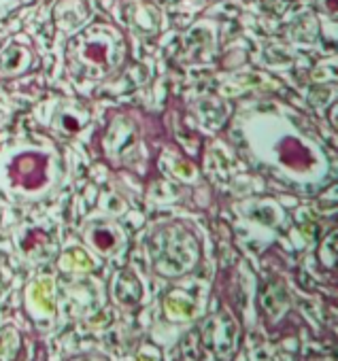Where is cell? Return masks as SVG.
Instances as JSON below:
<instances>
[{
	"instance_id": "cell-4",
	"label": "cell",
	"mask_w": 338,
	"mask_h": 361,
	"mask_svg": "<svg viewBox=\"0 0 338 361\" xmlns=\"http://www.w3.org/2000/svg\"><path fill=\"white\" fill-rule=\"evenodd\" d=\"M102 153L113 166L130 168L145 157V147L136 119L126 113H115L102 134Z\"/></svg>"
},
{
	"instance_id": "cell-5",
	"label": "cell",
	"mask_w": 338,
	"mask_h": 361,
	"mask_svg": "<svg viewBox=\"0 0 338 361\" xmlns=\"http://www.w3.org/2000/svg\"><path fill=\"white\" fill-rule=\"evenodd\" d=\"M35 66V51L20 41H11L0 49V79L11 81L18 79Z\"/></svg>"
},
{
	"instance_id": "cell-8",
	"label": "cell",
	"mask_w": 338,
	"mask_h": 361,
	"mask_svg": "<svg viewBox=\"0 0 338 361\" xmlns=\"http://www.w3.org/2000/svg\"><path fill=\"white\" fill-rule=\"evenodd\" d=\"M39 0H0V24L9 22L16 13H20L26 7H32Z\"/></svg>"
},
{
	"instance_id": "cell-6",
	"label": "cell",
	"mask_w": 338,
	"mask_h": 361,
	"mask_svg": "<svg viewBox=\"0 0 338 361\" xmlns=\"http://www.w3.org/2000/svg\"><path fill=\"white\" fill-rule=\"evenodd\" d=\"M90 123V109L79 100L60 102L54 111V126L62 134H75Z\"/></svg>"
},
{
	"instance_id": "cell-3",
	"label": "cell",
	"mask_w": 338,
	"mask_h": 361,
	"mask_svg": "<svg viewBox=\"0 0 338 361\" xmlns=\"http://www.w3.org/2000/svg\"><path fill=\"white\" fill-rule=\"evenodd\" d=\"M128 58V45L121 30L109 22H94L85 30L71 37L66 45L68 73L87 79L104 81L121 71Z\"/></svg>"
},
{
	"instance_id": "cell-2",
	"label": "cell",
	"mask_w": 338,
	"mask_h": 361,
	"mask_svg": "<svg viewBox=\"0 0 338 361\" xmlns=\"http://www.w3.org/2000/svg\"><path fill=\"white\" fill-rule=\"evenodd\" d=\"M64 178V157L43 134H28L0 147V194L13 202L49 198Z\"/></svg>"
},
{
	"instance_id": "cell-9",
	"label": "cell",
	"mask_w": 338,
	"mask_h": 361,
	"mask_svg": "<svg viewBox=\"0 0 338 361\" xmlns=\"http://www.w3.org/2000/svg\"><path fill=\"white\" fill-rule=\"evenodd\" d=\"M0 219H3V209H0Z\"/></svg>"
},
{
	"instance_id": "cell-1",
	"label": "cell",
	"mask_w": 338,
	"mask_h": 361,
	"mask_svg": "<svg viewBox=\"0 0 338 361\" xmlns=\"http://www.w3.org/2000/svg\"><path fill=\"white\" fill-rule=\"evenodd\" d=\"M236 126L247 157L277 183L302 194L327 183L332 168L323 145L281 102L247 106Z\"/></svg>"
},
{
	"instance_id": "cell-7",
	"label": "cell",
	"mask_w": 338,
	"mask_h": 361,
	"mask_svg": "<svg viewBox=\"0 0 338 361\" xmlns=\"http://www.w3.org/2000/svg\"><path fill=\"white\" fill-rule=\"evenodd\" d=\"M54 18L62 30H77L87 22L90 9L81 0H60V5L54 11Z\"/></svg>"
}]
</instances>
